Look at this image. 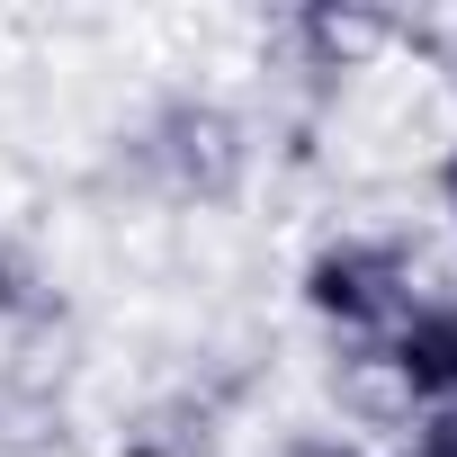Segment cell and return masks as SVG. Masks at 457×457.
I'll return each mask as SVG.
<instances>
[{
	"mask_svg": "<svg viewBox=\"0 0 457 457\" xmlns=\"http://www.w3.org/2000/svg\"><path fill=\"white\" fill-rule=\"evenodd\" d=\"M224 144H234V135H224V117H179V179H224V170H234V153H224Z\"/></svg>",
	"mask_w": 457,
	"mask_h": 457,
	"instance_id": "1",
	"label": "cell"
}]
</instances>
